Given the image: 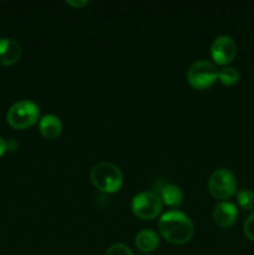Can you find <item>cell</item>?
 Returning a JSON list of instances; mask_svg holds the SVG:
<instances>
[{"instance_id": "obj_1", "label": "cell", "mask_w": 254, "mask_h": 255, "mask_svg": "<svg viewBox=\"0 0 254 255\" xmlns=\"http://www.w3.org/2000/svg\"><path fill=\"white\" fill-rule=\"evenodd\" d=\"M158 229L162 236L173 244L187 243L194 233L193 223L189 217L177 209L162 214L158 222Z\"/></svg>"}, {"instance_id": "obj_2", "label": "cell", "mask_w": 254, "mask_h": 255, "mask_svg": "<svg viewBox=\"0 0 254 255\" xmlns=\"http://www.w3.org/2000/svg\"><path fill=\"white\" fill-rule=\"evenodd\" d=\"M90 177H91V181L95 187L106 193H114V192L119 191L122 186V181H124L121 169L116 164L107 161H102L95 164L92 167Z\"/></svg>"}, {"instance_id": "obj_3", "label": "cell", "mask_w": 254, "mask_h": 255, "mask_svg": "<svg viewBox=\"0 0 254 255\" xmlns=\"http://www.w3.org/2000/svg\"><path fill=\"white\" fill-rule=\"evenodd\" d=\"M40 107L30 100H21L12 105L6 115L7 122L14 128L21 129L31 126L39 120Z\"/></svg>"}, {"instance_id": "obj_4", "label": "cell", "mask_w": 254, "mask_h": 255, "mask_svg": "<svg viewBox=\"0 0 254 255\" xmlns=\"http://www.w3.org/2000/svg\"><path fill=\"white\" fill-rule=\"evenodd\" d=\"M217 79H218V69L213 62L207 60H198L193 62L187 71V80L194 89H208Z\"/></svg>"}, {"instance_id": "obj_5", "label": "cell", "mask_w": 254, "mask_h": 255, "mask_svg": "<svg viewBox=\"0 0 254 255\" xmlns=\"http://www.w3.org/2000/svg\"><path fill=\"white\" fill-rule=\"evenodd\" d=\"M208 189L217 199H227L237 191V178L232 171L218 168L211 174L208 179Z\"/></svg>"}, {"instance_id": "obj_6", "label": "cell", "mask_w": 254, "mask_h": 255, "mask_svg": "<svg viewBox=\"0 0 254 255\" xmlns=\"http://www.w3.org/2000/svg\"><path fill=\"white\" fill-rule=\"evenodd\" d=\"M132 212L141 219H152L158 216L162 209V201L154 192H141L136 194L131 203Z\"/></svg>"}, {"instance_id": "obj_7", "label": "cell", "mask_w": 254, "mask_h": 255, "mask_svg": "<svg viewBox=\"0 0 254 255\" xmlns=\"http://www.w3.org/2000/svg\"><path fill=\"white\" fill-rule=\"evenodd\" d=\"M237 54L236 41L228 35H221L212 42L211 55L219 65H227L234 59Z\"/></svg>"}, {"instance_id": "obj_8", "label": "cell", "mask_w": 254, "mask_h": 255, "mask_svg": "<svg viewBox=\"0 0 254 255\" xmlns=\"http://www.w3.org/2000/svg\"><path fill=\"white\" fill-rule=\"evenodd\" d=\"M238 217V211L233 203L222 201L217 203L213 208L214 222L222 228H229L233 226Z\"/></svg>"}, {"instance_id": "obj_9", "label": "cell", "mask_w": 254, "mask_h": 255, "mask_svg": "<svg viewBox=\"0 0 254 255\" xmlns=\"http://www.w3.org/2000/svg\"><path fill=\"white\" fill-rule=\"evenodd\" d=\"M21 56V46L10 37H0V65H11Z\"/></svg>"}, {"instance_id": "obj_10", "label": "cell", "mask_w": 254, "mask_h": 255, "mask_svg": "<svg viewBox=\"0 0 254 255\" xmlns=\"http://www.w3.org/2000/svg\"><path fill=\"white\" fill-rule=\"evenodd\" d=\"M39 128L42 136L46 138H55L61 133L62 124L59 117L55 115H45L40 119Z\"/></svg>"}, {"instance_id": "obj_11", "label": "cell", "mask_w": 254, "mask_h": 255, "mask_svg": "<svg viewBox=\"0 0 254 255\" xmlns=\"http://www.w3.org/2000/svg\"><path fill=\"white\" fill-rule=\"evenodd\" d=\"M136 247L142 252H152L159 244V237L152 229H141L136 234Z\"/></svg>"}, {"instance_id": "obj_12", "label": "cell", "mask_w": 254, "mask_h": 255, "mask_svg": "<svg viewBox=\"0 0 254 255\" xmlns=\"http://www.w3.org/2000/svg\"><path fill=\"white\" fill-rule=\"evenodd\" d=\"M159 198L168 206L178 207L183 199V193L178 186L164 183L163 186L159 187Z\"/></svg>"}, {"instance_id": "obj_13", "label": "cell", "mask_w": 254, "mask_h": 255, "mask_svg": "<svg viewBox=\"0 0 254 255\" xmlns=\"http://www.w3.org/2000/svg\"><path fill=\"white\" fill-rule=\"evenodd\" d=\"M239 71L232 66H226L223 69L218 70V79L221 80L222 84L227 85V86H232L236 85L239 81Z\"/></svg>"}, {"instance_id": "obj_14", "label": "cell", "mask_w": 254, "mask_h": 255, "mask_svg": "<svg viewBox=\"0 0 254 255\" xmlns=\"http://www.w3.org/2000/svg\"><path fill=\"white\" fill-rule=\"evenodd\" d=\"M237 199H238L239 206L246 211H253L254 209V191L242 189L237 193Z\"/></svg>"}, {"instance_id": "obj_15", "label": "cell", "mask_w": 254, "mask_h": 255, "mask_svg": "<svg viewBox=\"0 0 254 255\" xmlns=\"http://www.w3.org/2000/svg\"><path fill=\"white\" fill-rule=\"evenodd\" d=\"M105 255H133V253L126 244L115 243L107 249Z\"/></svg>"}, {"instance_id": "obj_16", "label": "cell", "mask_w": 254, "mask_h": 255, "mask_svg": "<svg viewBox=\"0 0 254 255\" xmlns=\"http://www.w3.org/2000/svg\"><path fill=\"white\" fill-rule=\"evenodd\" d=\"M244 234L248 239L254 241V212L244 222Z\"/></svg>"}, {"instance_id": "obj_17", "label": "cell", "mask_w": 254, "mask_h": 255, "mask_svg": "<svg viewBox=\"0 0 254 255\" xmlns=\"http://www.w3.org/2000/svg\"><path fill=\"white\" fill-rule=\"evenodd\" d=\"M66 2L67 4H70V5H74V6H77V7H81V6H84V5H86L87 2V0H66Z\"/></svg>"}, {"instance_id": "obj_18", "label": "cell", "mask_w": 254, "mask_h": 255, "mask_svg": "<svg viewBox=\"0 0 254 255\" xmlns=\"http://www.w3.org/2000/svg\"><path fill=\"white\" fill-rule=\"evenodd\" d=\"M6 149H7V142L5 141L2 137H0V156H2V154L5 153Z\"/></svg>"}]
</instances>
